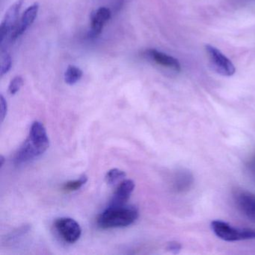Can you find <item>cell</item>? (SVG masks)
Masks as SVG:
<instances>
[{
    "label": "cell",
    "instance_id": "4",
    "mask_svg": "<svg viewBox=\"0 0 255 255\" xmlns=\"http://www.w3.org/2000/svg\"><path fill=\"white\" fill-rule=\"evenodd\" d=\"M24 0H17L5 13L0 26V45L8 41L10 34L18 22L19 14L23 6Z\"/></svg>",
    "mask_w": 255,
    "mask_h": 255
},
{
    "label": "cell",
    "instance_id": "12",
    "mask_svg": "<svg viewBox=\"0 0 255 255\" xmlns=\"http://www.w3.org/2000/svg\"><path fill=\"white\" fill-rule=\"evenodd\" d=\"M193 174L189 170H180L174 177V189L179 193L186 192L193 186Z\"/></svg>",
    "mask_w": 255,
    "mask_h": 255
},
{
    "label": "cell",
    "instance_id": "15",
    "mask_svg": "<svg viewBox=\"0 0 255 255\" xmlns=\"http://www.w3.org/2000/svg\"><path fill=\"white\" fill-rule=\"evenodd\" d=\"M88 181V177L86 174H83L78 180H71L64 184L62 189L66 192H74L80 189L83 185Z\"/></svg>",
    "mask_w": 255,
    "mask_h": 255
},
{
    "label": "cell",
    "instance_id": "6",
    "mask_svg": "<svg viewBox=\"0 0 255 255\" xmlns=\"http://www.w3.org/2000/svg\"><path fill=\"white\" fill-rule=\"evenodd\" d=\"M38 10H39L38 3H34L24 11L20 21L17 22L12 32L10 34L8 41L11 44L15 41L19 37L21 36L27 30L28 28L34 23L38 16Z\"/></svg>",
    "mask_w": 255,
    "mask_h": 255
},
{
    "label": "cell",
    "instance_id": "2",
    "mask_svg": "<svg viewBox=\"0 0 255 255\" xmlns=\"http://www.w3.org/2000/svg\"><path fill=\"white\" fill-rule=\"evenodd\" d=\"M211 229L216 237L224 241L237 242L255 239V229L235 228L223 221H213Z\"/></svg>",
    "mask_w": 255,
    "mask_h": 255
},
{
    "label": "cell",
    "instance_id": "14",
    "mask_svg": "<svg viewBox=\"0 0 255 255\" xmlns=\"http://www.w3.org/2000/svg\"><path fill=\"white\" fill-rule=\"evenodd\" d=\"M127 174L125 171L119 168H113L107 173L105 176L106 182L110 186H114L125 178Z\"/></svg>",
    "mask_w": 255,
    "mask_h": 255
},
{
    "label": "cell",
    "instance_id": "19",
    "mask_svg": "<svg viewBox=\"0 0 255 255\" xmlns=\"http://www.w3.org/2000/svg\"><path fill=\"white\" fill-rule=\"evenodd\" d=\"M0 111H1V122H3L7 116L8 112V104L6 100L4 98L3 95L0 96Z\"/></svg>",
    "mask_w": 255,
    "mask_h": 255
},
{
    "label": "cell",
    "instance_id": "11",
    "mask_svg": "<svg viewBox=\"0 0 255 255\" xmlns=\"http://www.w3.org/2000/svg\"><path fill=\"white\" fill-rule=\"evenodd\" d=\"M146 54L153 62H156V64L161 65V66L171 68V69L175 71H180V70H181V65H180L179 61L173 56L166 54V53L158 51L156 50H149L146 52Z\"/></svg>",
    "mask_w": 255,
    "mask_h": 255
},
{
    "label": "cell",
    "instance_id": "21",
    "mask_svg": "<svg viewBox=\"0 0 255 255\" xmlns=\"http://www.w3.org/2000/svg\"><path fill=\"white\" fill-rule=\"evenodd\" d=\"M5 163V157L2 155L0 156V168H2Z\"/></svg>",
    "mask_w": 255,
    "mask_h": 255
},
{
    "label": "cell",
    "instance_id": "8",
    "mask_svg": "<svg viewBox=\"0 0 255 255\" xmlns=\"http://www.w3.org/2000/svg\"><path fill=\"white\" fill-rule=\"evenodd\" d=\"M234 201L238 210L251 221L255 222V195L245 190L234 193Z\"/></svg>",
    "mask_w": 255,
    "mask_h": 255
},
{
    "label": "cell",
    "instance_id": "9",
    "mask_svg": "<svg viewBox=\"0 0 255 255\" xmlns=\"http://www.w3.org/2000/svg\"><path fill=\"white\" fill-rule=\"evenodd\" d=\"M135 183L132 180H125L122 181L115 192L113 198L109 206L125 205L129 200L131 194L135 189Z\"/></svg>",
    "mask_w": 255,
    "mask_h": 255
},
{
    "label": "cell",
    "instance_id": "16",
    "mask_svg": "<svg viewBox=\"0 0 255 255\" xmlns=\"http://www.w3.org/2000/svg\"><path fill=\"white\" fill-rule=\"evenodd\" d=\"M2 56H1V68H0V74L3 77L5 74H8L12 65L11 56L6 50H1Z\"/></svg>",
    "mask_w": 255,
    "mask_h": 255
},
{
    "label": "cell",
    "instance_id": "10",
    "mask_svg": "<svg viewBox=\"0 0 255 255\" xmlns=\"http://www.w3.org/2000/svg\"><path fill=\"white\" fill-rule=\"evenodd\" d=\"M111 18V11L110 8L101 7L92 15L91 20L90 35L98 36L102 32L104 25Z\"/></svg>",
    "mask_w": 255,
    "mask_h": 255
},
{
    "label": "cell",
    "instance_id": "3",
    "mask_svg": "<svg viewBox=\"0 0 255 255\" xmlns=\"http://www.w3.org/2000/svg\"><path fill=\"white\" fill-rule=\"evenodd\" d=\"M205 50L213 69L218 74L225 77H231L235 74L234 64L220 50L210 44L205 46Z\"/></svg>",
    "mask_w": 255,
    "mask_h": 255
},
{
    "label": "cell",
    "instance_id": "18",
    "mask_svg": "<svg viewBox=\"0 0 255 255\" xmlns=\"http://www.w3.org/2000/svg\"><path fill=\"white\" fill-rule=\"evenodd\" d=\"M246 171H248L249 177L255 182V155L249 159L246 164Z\"/></svg>",
    "mask_w": 255,
    "mask_h": 255
},
{
    "label": "cell",
    "instance_id": "5",
    "mask_svg": "<svg viewBox=\"0 0 255 255\" xmlns=\"http://www.w3.org/2000/svg\"><path fill=\"white\" fill-rule=\"evenodd\" d=\"M55 228L65 242L74 243L81 237L82 229L78 222L71 218L63 217L55 222Z\"/></svg>",
    "mask_w": 255,
    "mask_h": 255
},
{
    "label": "cell",
    "instance_id": "17",
    "mask_svg": "<svg viewBox=\"0 0 255 255\" xmlns=\"http://www.w3.org/2000/svg\"><path fill=\"white\" fill-rule=\"evenodd\" d=\"M23 85V77L20 76H17L14 77L10 82L9 86H8V92L11 95H15L21 89Z\"/></svg>",
    "mask_w": 255,
    "mask_h": 255
},
{
    "label": "cell",
    "instance_id": "13",
    "mask_svg": "<svg viewBox=\"0 0 255 255\" xmlns=\"http://www.w3.org/2000/svg\"><path fill=\"white\" fill-rule=\"evenodd\" d=\"M83 77V71L78 67L69 65L65 73V81L69 86L76 84Z\"/></svg>",
    "mask_w": 255,
    "mask_h": 255
},
{
    "label": "cell",
    "instance_id": "7",
    "mask_svg": "<svg viewBox=\"0 0 255 255\" xmlns=\"http://www.w3.org/2000/svg\"><path fill=\"white\" fill-rule=\"evenodd\" d=\"M27 140L41 155L48 149L50 145L47 130L43 124L39 122H35L32 123Z\"/></svg>",
    "mask_w": 255,
    "mask_h": 255
},
{
    "label": "cell",
    "instance_id": "1",
    "mask_svg": "<svg viewBox=\"0 0 255 255\" xmlns=\"http://www.w3.org/2000/svg\"><path fill=\"white\" fill-rule=\"evenodd\" d=\"M138 216L139 212L135 206H109L99 215L97 224L102 229L125 228L132 225Z\"/></svg>",
    "mask_w": 255,
    "mask_h": 255
},
{
    "label": "cell",
    "instance_id": "20",
    "mask_svg": "<svg viewBox=\"0 0 255 255\" xmlns=\"http://www.w3.org/2000/svg\"><path fill=\"white\" fill-rule=\"evenodd\" d=\"M182 246L180 243L176 241L169 242L167 245V250L171 253L174 254V255H177V254L180 253V250H181Z\"/></svg>",
    "mask_w": 255,
    "mask_h": 255
}]
</instances>
